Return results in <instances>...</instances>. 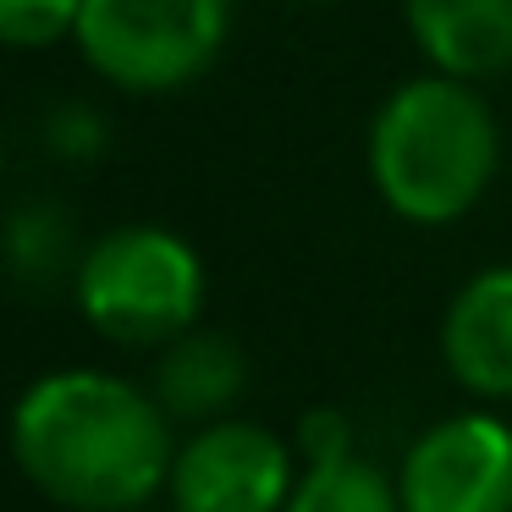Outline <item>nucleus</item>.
Instances as JSON below:
<instances>
[{
    "label": "nucleus",
    "instance_id": "1",
    "mask_svg": "<svg viewBox=\"0 0 512 512\" xmlns=\"http://www.w3.org/2000/svg\"><path fill=\"white\" fill-rule=\"evenodd\" d=\"M17 468L72 512H133L171 479V435L138 386L100 369H61L12 413Z\"/></svg>",
    "mask_w": 512,
    "mask_h": 512
},
{
    "label": "nucleus",
    "instance_id": "2",
    "mask_svg": "<svg viewBox=\"0 0 512 512\" xmlns=\"http://www.w3.org/2000/svg\"><path fill=\"white\" fill-rule=\"evenodd\" d=\"M496 116L468 83L413 78L386 94L369 127V177L413 226H446L496 177Z\"/></svg>",
    "mask_w": 512,
    "mask_h": 512
},
{
    "label": "nucleus",
    "instance_id": "3",
    "mask_svg": "<svg viewBox=\"0 0 512 512\" xmlns=\"http://www.w3.org/2000/svg\"><path fill=\"white\" fill-rule=\"evenodd\" d=\"M78 303L111 342H171L199 320L204 265L166 226H122L83 254Z\"/></svg>",
    "mask_w": 512,
    "mask_h": 512
},
{
    "label": "nucleus",
    "instance_id": "4",
    "mask_svg": "<svg viewBox=\"0 0 512 512\" xmlns=\"http://www.w3.org/2000/svg\"><path fill=\"white\" fill-rule=\"evenodd\" d=\"M232 34V0H83L78 50L127 94H171L204 78Z\"/></svg>",
    "mask_w": 512,
    "mask_h": 512
},
{
    "label": "nucleus",
    "instance_id": "5",
    "mask_svg": "<svg viewBox=\"0 0 512 512\" xmlns=\"http://www.w3.org/2000/svg\"><path fill=\"white\" fill-rule=\"evenodd\" d=\"M402 512H512V430L457 413L413 441L397 479Z\"/></svg>",
    "mask_w": 512,
    "mask_h": 512
},
{
    "label": "nucleus",
    "instance_id": "6",
    "mask_svg": "<svg viewBox=\"0 0 512 512\" xmlns=\"http://www.w3.org/2000/svg\"><path fill=\"white\" fill-rule=\"evenodd\" d=\"M177 512H281L292 496L287 446L243 419L204 424L171 463Z\"/></svg>",
    "mask_w": 512,
    "mask_h": 512
},
{
    "label": "nucleus",
    "instance_id": "7",
    "mask_svg": "<svg viewBox=\"0 0 512 512\" xmlns=\"http://www.w3.org/2000/svg\"><path fill=\"white\" fill-rule=\"evenodd\" d=\"M402 17L435 78L474 83L512 67V0H408Z\"/></svg>",
    "mask_w": 512,
    "mask_h": 512
},
{
    "label": "nucleus",
    "instance_id": "8",
    "mask_svg": "<svg viewBox=\"0 0 512 512\" xmlns=\"http://www.w3.org/2000/svg\"><path fill=\"white\" fill-rule=\"evenodd\" d=\"M441 353L468 391L512 397V265L479 270L452 298L441 325Z\"/></svg>",
    "mask_w": 512,
    "mask_h": 512
},
{
    "label": "nucleus",
    "instance_id": "9",
    "mask_svg": "<svg viewBox=\"0 0 512 512\" xmlns=\"http://www.w3.org/2000/svg\"><path fill=\"white\" fill-rule=\"evenodd\" d=\"M243 391V353L226 336H177L160 358V402L182 419H215Z\"/></svg>",
    "mask_w": 512,
    "mask_h": 512
},
{
    "label": "nucleus",
    "instance_id": "10",
    "mask_svg": "<svg viewBox=\"0 0 512 512\" xmlns=\"http://www.w3.org/2000/svg\"><path fill=\"white\" fill-rule=\"evenodd\" d=\"M281 512H402V496L386 485V474L358 463L353 452L331 463H309L303 485H292Z\"/></svg>",
    "mask_w": 512,
    "mask_h": 512
},
{
    "label": "nucleus",
    "instance_id": "11",
    "mask_svg": "<svg viewBox=\"0 0 512 512\" xmlns=\"http://www.w3.org/2000/svg\"><path fill=\"white\" fill-rule=\"evenodd\" d=\"M83 0H0V45L6 50H50L78 39Z\"/></svg>",
    "mask_w": 512,
    "mask_h": 512
},
{
    "label": "nucleus",
    "instance_id": "12",
    "mask_svg": "<svg viewBox=\"0 0 512 512\" xmlns=\"http://www.w3.org/2000/svg\"><path fill=\"white\" fill-rule=\"evenodd\" d=\"M303 452H309V463H331V457L353 452V446H347L342 413H309V419H303Z\"/></svg>",
    "mask_w": 512,
    "mask_h": 512
},
{
    "label": "nucleus",
    "instance_id": "13",
    "mask_svg": "<svg viewBox=\"0 0 512 512\" xmlns=\"http://www.w3.org/2000/svg\"><path fill=\"white\" fill-rule=\"evenodd\" d=\"M325 6H331V0H325Z\"/></svg>",
    "mask_w": 512,
    "mask_h": 512
}]
</instances>
